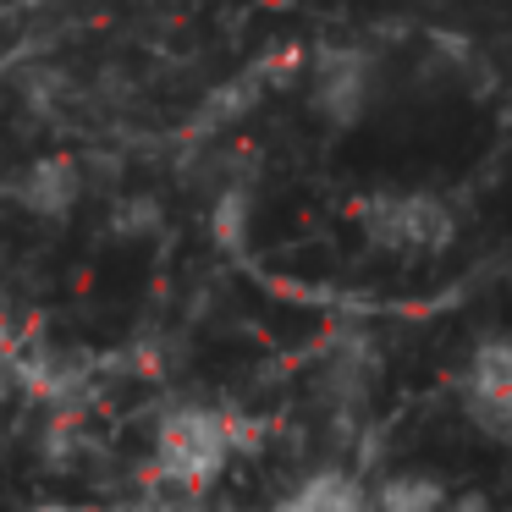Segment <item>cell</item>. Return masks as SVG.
Listing matches in <instances>:
<instances>
[{"instance_id": "6da1fadb", "label": "cell", "mask_w": 512, "mask_h": 512, "mask_svg": "<svg viewBox=\"0 0 512 512\" xmlns=\"http://www.w3.org/2000/svg\"><path fill=\"white\" fill-rule=\"evenodd\" d=\"M243 446V424L204 402H177L155 424V474L177 490H204L226 474L232 452Z\"/></svg>"}, {"instance_id": "7a4b0ae2", "label": "cell", "mask_w": 512, "mask_h": 512, "mask_svg": "<svg viewBox=\"0 0 512 512\" xmlns=\"http://www.w3.org/2000/svg\"><path fill=\"white\" fill-rule=\"evenodd\" d=\"M358 226L386 254H435L452 243V210L430 193H375L358 204Z\"/></svg>"}, {"instance_id": "3957f363", "label": "cell", "mask_w": 512, "mask_h": 512, "mask_svg": "<svg viewBox=\"0 0 512 512\" xmlns=\"http://www.w3.org/2000/svg\"><path fill=\"white\" fill-rule=\"evenodd\" d=\"M463 408L479 430L512 435V336H485L463 364Z\"/></svg>"}, {"instance_id": "277c9868", "label": "cell", "mask_w": 512, "mask_h": 512, "mask_svg": "<svg viewBox=\"0 0 512 512\" xmlns=\"http://www.w3.org/2000/svg\"><path fill=\"white\" fill-rule=\"evenodd\" d=\"M375 105V61L364 50H331L314 78V111L336 127H353Z\"/></svg>"}, {"instance_id": "5b68a950", "label": "cell", "mask_w": 512, "mask_h": 512, "mask_svg": "<svg viewBox=\"0 0 512 512\" xmlns=\"http://www.w3.org/2000/svg\"><path fill=\"white\" fill-rule=\"evenodd\" d=\"M78 193H83V177H78L72 160H39V166L17 182V204L34 210V215H45V221L67 215L72 204H78Z\"/></svg>"}, {"instance_id": "8992f818", "label": "cell", "mask_w": 512, "mask_h": 512, "mask_svg": "<svg viewBox=\"0 0 512 512\" xmlns=\"http://www.w3.org/2000/svg\"><path fill=\"white\" fill-rule=\"evenodd\" d=\"M281 507L287 512H369V490L353 474H342V468H325V474L303 479Z\"/></svg>"}, {"instance_id": "52a82bcc", "label": "cell", "mask_w": 512, "mask_h": 512, "mask_svg": "<svg viewBox=\"0 0 512 512\" xmlns=\"http://www.w3.org/2000/svg\"><path fill=\"white\" fill-rule=\"evenodd\" d=\"M446 507H452V496L435 474H391L369 496V512H446Z\"/></svg>"}, {"instance_id": "ba28073f", "label": "cell", "mask_w": 512, "mask_h": 512, "mask_svg": "<svg viewBox=\"0 0 512 512\" xmlns=\"http://www.w3.org/2000/svg\"><path fill=\"white\" fill-rule=\"evenodd\" d=\"M12 386H17V347L0 336V397H6Z\"/></svg>"}, {"instance_id": "9c48e42d", "label": "cell", "mask_w": 512, "mask_h": 512, "mask_svg": "<svg viewBox=\"0 0 512 512\" xmlns=\"http://www.w3.org/2000/svg\"><path fill=\"white\" fill-rule=\"evenodd\" d=\"M276 512H287V507H276Z\"/></svg>"}]
</instances>
